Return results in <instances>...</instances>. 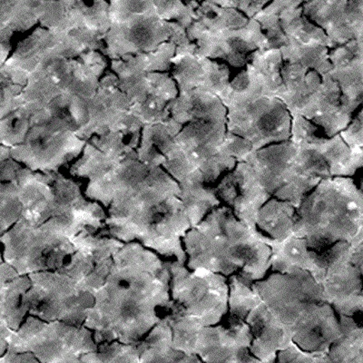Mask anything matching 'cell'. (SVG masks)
<instances>
[{
  "label": "cell",
  "mask_w": 363,
  "mask_h": 363,
  "mask_svg": "<svg viewBox=\"0 0 363 363\" xmlns=\"http://www.w3.org/2000/svg\"><path fill=\"white\" fill-rule=\"evenodd\" d=\"M89 50L76 35L53 33L38 26L13 48L2 67L24 86L29 79L56 61L77 57Z\"/></svg>",
  "instance_id": "8fae6325"
},
{
  "label": "cell",
  "mask_w": 363,
  "mask_h": 363,
  "mask_svg": "<svg viewBox=\"0 0 363 363\" xmlns=\"http://www.w3.org/2000/svg\"><path fill=\"white\" fill-rule=\"evenodd\" d=\"M171 299L204 326L216 325L228 313V281L221 274L189 270L178 261L167 262Z\"/></svg>",
  "instance_id": "9c48e42d"
},
{
  "label": "cell",
  "mask_w": 363,
  "mask_h": 363,
  "mask_svg": "<svg viewBox=\"0 0 363 363\" xmlns=\"http://www.w3.org/2000/svg\"><path fill=\"white\" fill-rule=\"evenodd\" d=\"M291 116L281 100L264 96L227 109V131L251 143L254 150L289 140Z\"/></svg>",
  "instance_id": "5bb4252c"
},
{
  "label": "cell",
  "mask_w": 363,
  "mask_h": 363,
  "mask_svg": "<svg viewBox=\"0 0 363 363\" xmlns=\"http://www.w3.org/2000/svg\"><path fill=\"white\" fill-rule=\"evenodd\" d=\"M307 1H308V0H306V2H307Z\"/></svg>",
  "instance_id": "be15d7a7"
},
{
  "label": "cell",
  "mask_w": 363,
  "mask_h": 363,
  "mask_svg": "<svg viewBox=\"0 0 363 363\" xmlns=\"http://www.w3.org/2000/svg\"><path fill=\"white\" fill-rule=\"evenodd\" d=\"M108 67V58L102 51H86L76 58L72 79L67 89V112L77 128L85 122L87 108Z\"/></svg>",
  "instance_id": "d4e9b609"
},
{
  "label": "cell",
  "mask_w": 363,
  "mask_h": 363,
  "mask_svg": "<svg viewBox=\"0 0 363 363\" xmlns=\"http://www.w3.org/2000/svg\"><path fill=\"white\" fill-rule=\"evenodd\" d=\"M6 352H30L38 362H81L96 351L93 333L86 326L28 315L17 330H11Z\"/></svg>",
  "instance_id": "8992f818"
},
{
  "label": "cell",
  "mask_w": 363,
  "mask_h": 363,
  "mask_svg": "<svg viewBox=\"0 0 363 363\" xmlns=\"http://www.w3.org/2000/svg\"><path fill=\"white\" fill-rule=\"evenodd\" d=\"M142 128L141 125L131 123L119 130L91 136L79 157L71 164L70 176L89 181L105 174L126 157L135 155Z\"/></svg>",
  "instance_id": "2e32d148"
},
{
  "label": "cell",
  "mask_w": 363,
  "mask_h": 363,
  "mask_svg": "<svg viewBox=\"0 0 363 363\" xmlns=\"http://www.w3.org/2000/svg\"><path fill=\"white\" fill-rule=\"evenodd\" d=\"M87 228L95 229L66 216L38 225L21 217L0 236L3 260L21 275L57 270L69 261L77 250L74 238Z\"/></svg>",
  "instance_id": "5b68a950"
},
{
  "label": "cell",
  "mask_w": 363,
  "mask_h": 363,
  "mask_svg": "<svg viewBox=\"0 0 363 363\" xmlns=\"http://www.w3.org/2000/svg\"><path fill=\"white\" fill-rule=\"evenodd\" d=\"M231 1H233V0H231Z\"/></svg>",
  "instance_id": "e7e4bbea"
},
{
  "label": "cell",
  "mask_w": 363,
  "mask_h": 363,
  "mask_svg": "<svg viewBox=\"0 0 363 363\" xmlns=\"http://www.w3.org/2000/svg\"><path fill=\"white\" fill-rule=\"evenodd\" d=\"M76 252L62 267L28 274V315L82 326L96 291L111 269L113 255L125 242L103 230L87 228L74 238Z\"/></svg>",
  "instance_id": "3957f363"
},
{
  "label": "cell",
  "mask_w": 363,
  "mask_h": 363,
  "mask_svg": "<svg viewBox=\"0 0 363 363\" xmlns=\"http://www.w3.org/2000/svg\"><path fill=\"white\" fill-rule=\"evenodd\" d=\"M296 155V145L290 140L275 143L252 152L246 159L262 186L274 196L289 179Z\"/></svg>",
  "instance_id": "f546056e"
},
{
  "label": "cell",
  "mask_w": 363,
  "mask_h": 363,
  "mask_svg": "<svg viewBox=\"0 0 363 363\" xmlns=\"http://www.w3.org/2000/svg\"><path fill=\"white\" fill-rule=\"evenodd\" d=\"M340 315V335L330 346L332 362L363 363V329L352 316Z\"/></svg>",
  "instance_id": "b9f144b4"
},
{
  "label": "cell",
  "mask_w": 363,
  "mask_h": 363,
  "mask_svg": "<svg viewBox=\"0 0 363 363\" xmlns=\"http://www.w3.org/2000/svg\"><path fill=\"white\" fill-rule=\"evenodd\" d=\"M13 45L8 42L0 40V67L5 64L6 60L11 56Z\"/></svg>",
  "instance_id": "94428289"
},
{
  "label": "cell",
  "mask_w": 363,
  "mask_h": 363,
  "mask_svg": "<svg viewBox=\"0 0 363 363\" xmlns=\"http://www.w3.org/2000/svg\"><path fill=\"white\" fill-rule=\"evenodd\" d=\"M179 199L191 223V228L202 222L213 209L220 206L215 188L206 186V184H190L180 186Z\"/></svg>",
  "instance_id": "f6af8a7d"
},
{
  "label": "cell",
  "mask_w": 363,
  "mask_h": 363,
  "mask_svg": "<svg viewBox=\"0 0 363 363\" xmlns=\"http://www.w3.org/2000/svg\"><path fill=\"white\" fill-rule=\"evenodd\" d=\"M56 216L82 220L96 230L106 228V211L101 204L87 199L76 178L61 172L48 173L47 186L40 199L23 217L38 225Z\"/></svg>",
  "instance_id": "4fadbf2b"
},
{
  "label": "cell",
  "mask_w": 363,
  "mask_h": 363,
  "mask_svg": "<svg viewBox=\"0 0 363 363\" xmlns=\"http://www.w3.org/2000/svg\"><path fill=\"white\" fill-rule=\"evenodd\" d=\"M44 0H0V40L12 44L16 35L40 26Z\"/></svg>",
  "instance_id": "836d02e7"
},
{
  "label": "cell",
  "mask_w": 363,
  "mask_h": 363,
  "mask_svg": "<svg viewBox=\"0 0 363 363\" xmlns=\"http://www.w3.org/2000/svg\"><path fill=\"white\" fill-rule=\"evenodd\" d=\"M252 287L257 291L265 306L294 336L312 322L327 303L322 285L308 271L294 274L277 272L267 279L255 281Z\"/></svg>",
  "instance_id": "52a82bcc"
},
{
  "label": "cell",
  "mask_w": 363,
  "mask_h": 363,
  "mask_svg": "<svg viewBox=\"0 0 363 363\" xmlns=\"http://www.w3.org/2000/svg\"><path fill=\"white\" fill-rule=\"evenodd\" d=\"M203 79L201 89L222 99L230 84V69L226 64L203 57Z\"/></svg>",
  "instance_id": "816d5d0a"
},
{
  "label": "cell",
  "mask_w": 363,
  "mask_h": 363,
  "mask_svg": "<svg viewBox=\"0 0 363 363\" xmlns=\"http://www.w3.org/2000/svg\"><path fill=\"white\" fill-rule=\"evenodd\" d=\"M330 48L320 44H301L289 40L280 48L284 62L297 63L320 77L332 70L329 60Z\"/></svg>",
  "instance_id": "ee69618b"
},
{
  "label": "cell",
  "mask_w": 363,
  "mask_h": 363,
  "mask_svg": "<svg viewBox=\"0 0 363 363\" xmlns=\"http://www.w3.org/2000/svg\"><path fill=\"white\" fill-rule=\"evenodd\" d=\"M170 280L167 262L160 255L140 242H125L113 255L83 325L96 345L112 340L136 345L169 311Z\"/></svg>",
  "instance_id": "7a4b0ae2"
},
{
  "label": "cell",
  "mask_w": 363,
  "mask_h": 363,
  "mask_svg": "<svg viewBox=\"0 0 363 363\" xmlns=\"http://www.w3.org/2000/svg\"><path fill=\"white\" fill-rule=\"evenodd\" d=\"M138 346L139 362H202L199 356L187 355L173 347V333L164 315L149 330Z\"/></svg>",
  "instance_id": "e575fe53"
},
{
  "label": "cell",
  "mask_w": 363,
  "mask_h": 363,
  "mask_svg": "<svg viewBox=\"0 0 363 363\" xmlns=\"http://www.w3.org/2000/svg\"><path fill=\"white\" fill-rule=\"evenodd\" d=\"M328 74L339 86L343 108L352 113L358 111L363 100V61L332 67Z\"/></svg>",
  "instance_id": "7bdbcfd3"
},
{
  "label": "cell",
  "mask_w": 363,
  "mask_h": 363,
  "mask_svg": "<svg viewBox=\"0 0 363 363\" xmlns=\"http://www.w3.org/2000/svg\"><path fill=\"white\" fill-rule=\"evenodd\" d=\"M353 247L337 242L320 252L314 280L322 285L324 297L335 312L353 316L363 310L362 270L352 262Z\"/></svg>",
  "instance_id": "7c38bea8"
},
{
  "label": "cell",
  "mask_w": 363,
  "mask_h": 363,
  "mask_svg": "<svg viewBox=\"0 0 363 363\" xmlns=\"http://www.w3.org/2000/svg\"><path fill=\"white\" fill-rule=\"evenodd\" d=\"M252 335L250 352L260 362H277V353L293 342V335L261 301L245 318Z\"/></svg>",
  "instance_id": "4316f807"
},
{
  "label": "cell",
  "mask_w": 363,
  "mask_h": 363,
  "mask_svg": "<svg viewBox=\"0 0 363 363\" xmlns=\"http://www.w3.org/2000/svg\"><path fill=\"white\" fill-rule=\"evenodd\" d=\"M221 150L238 163L245 162L249 155L255 152L251 143L242 136L226 130L221 145Z\"/></svg>",
  "instance_id": "6f0895ef"
},
{
  "label": "cell",
  "mask_w": 363,
  "mask_h": 363,
  "mask_svg": "<svg viewBox=\"0 0 363 363\" xmlns=\"http://www.w3.org/2000/svg\"><path fill=\"white\" fill-rule=\"evenodd\" d=\"M323 135L325 134L323 129L309 119L300 115L291 116L289 140L294 145L311 143L318 136Z\"/></svg>",
  "instance_id": "11a10c76"
},
{
  "label": "cell",
  "mask_w": 363,
  "mask_h": 363,
  "mask_svg": "<svg viewBox=\"0 0 363 363\" xmlns=\"http://www.w3.org/2000/svg\"><path fill=\"white\" fill-rule=\"evenodd\" d=\"M303 11L325 32L333 48L363 38V0H308Z\"/></svg>",
  "instance_id": "44dd1931"
},
{
  "label": "cell",
  "mask_w": 363,
  "mask_h": 363,
  "mask_svg": "<svg viewBox=\"0 0 363 363\" xmlns=\"http://www.w3.org/2000/svg\"><path fill=\"white\" fill-rule=\"evenodd\" d=\"M225 122H193L184 125L174 141L202 173L204 183H215L238 162L221 150Z\"/></svg>",
  "instance_id": "9a60e30c"
},
{
  "label": "cell",
  "mask_w": 363,
  "mask_h": 363,
  "mask_svg": "<svg viewBox=\"0 0 363 363\" xmlns=\"http://www.w3.org/2000/svg\"><path fill=\"white\" fill-rule=\"evenodd\" d=\"M252 340L245 320L230 318L228 327H203L196 355L204 362H260L250 352Z\"/></svg>",
  "instance_id": "7402d4cb"
},
{
  "label": "cell",
  "mask_w": 363,
  "mask_h": 363,
  "mask_svg": "<svg viewBox=\"0 0 363 363\" xmlns=\"http://www.w3.org/2000/svg\"><path fill=\"white\" fill-rule=\"evenodd\" d=\"M228 281V312L230 318L245 320L246 316L254 308L260 303V295L238 274H233L227 279Z\"/></svg>",
  "instance_id": "7dc6e473"
},
{
  "label": "cell",
  "mask_w": 363,
  "mask_h": 363,
  "mask_svg": "<svg viewBox=\"0 0 363 363\" xmlns=\"http://www.w3.org/2000/svg\"><path fill=\"white\" fill-rule=\"evenodd\" d=\"M339 135L350 148L363 147V111L362 106L359 108L357 115L353 116L350 124L340 131Z\"/></svg>",
  "instance_id": "680465c9"
},
{
  "label": "cell",
  "mask_w": 363,
  "mask_h": 363,
  "mask_svg": "<svg viewBox=\"0 0 363 363\" xmlns=\"http://www.w3.org/2000/svg\"><path fill=\"white\" fill-rule=\"evenodd\" d=\"M84 194L106 211V230L123 242H138L186 264L184 236L191 228L179 184L162 167L126 157L87 181Z\"/></svg>",
  "instance_id": "6da1fadb"
},
{
  "label": "cell",
  "mask_w": 363,
  "mask_h": 363,
  "mask_svg": "<svg viewBox=\"0 0 363 363\" xmlns=\"http://www.w3.org/2000/svg\"><path fill=\"white\" fill-rule=\"evenodd\" d=\"M249 19L244 13L235 8H223L203 0L196 9V17L192 24L186 28L189 40L200 32L220 33V32L235 30L245 27Z\"/></svg>",
  "instance_id": "8d00e7d4"
},
{
  "label": "cell",
  "mask_w": 363,
  "mask_h": 363,
  "mask_svg": "<svg viewBox=\"0 0 363 363\" xmlns=\"http://www.w3.org/2000/svg\"><path fill=\"white\" fill-rule=\"evenodd\" d=\"M0 362H38L30 352H6Z\"/></svg>",
  "instance_id": "91938a15"
},
{
  "label": "cell",
  "mask_w": 363,
  "mask_h": 363,
  "mask_svg": "<svg viewBox=\"0 0 363 363\" xmlns=\"http://www.w3.org/2000/svg\"><path fill=\"white\" fill-rule=\"evenodd\" d=\"M30 286L28 275L17 274L0 287V317L12 330H17L28 315L27 293Z\"/></svg>",
  "instance_id": "74e56055"
},
{
  "label": "cell",
  "mask_w": 363,
  "mask_h": 363,
  "mask_svg": "<svg viewBox=\"0 0 363 363\" xmlns=\"http://www.w3.org/2000/svg\"><path fill=\"white\" fill-rule=\"evenodd\" d=\"M269 95L264 79L251 64L245 65L244 69L233 80L221 100L227 109L255 101Z\"/></svg>",
  "instance_id": "60d3db41"
},
{
  "label": "cell",
  "mask_w": 363,
  "mask_h": 363,
  "mask_svg": "<svg viewBox=\"0 0 363 363\" xmlns=\"http://www.w3.org/2000/svg\"><path fill=\"white\" fill-rule=\"evenodd\" d=\"M260 25L262 33L267 38V42L262 50L281 48L286 45L288 38L281 27L279 13L265 6L260 12L254 17Z\"/></svg>",
  "instance_id": "f907efd6"
},
{
  "label": "cell",
  "mask_w": 363,
  "mask_h": 363,
  "mask_svg": "<svg viewBox=\"0 0 363 363\" xmlns=\"http://www.w3.org/2000/svg\"><path fill=\"white\" fill-rule=\"evenodd\" d=\"M77 129L67 113L35 123L24 142L11 148L12 157L34 172H60L79 157L86 144Z\"/></svg>",
  "instance_id": "ba28073f"
},
{
  "label": "cell",
  "mask_w": 363,
  "mask_h": 363,
  "mask_svg": "<svg viewBox=\"0 0 363 363\" xmlns=\"http://www.w3.org/2000/svg\"><path fill=\"white\" fill-rule=\"evenodd\" d=\"M191 41L196 45L194 54L197 56L221 60L240 68L249 62L252 52L264 48L267 38L259 23L252 18L244 28L220 33L200 32Z\"/></svg>",
  "instance_id": "d6986e66"
},
{
  "label": "cell",
  "mask_w": 363,
  "mask_h": 363,
  "mask_svg": "<svg viewBox=\"0 0 363 363\" xmlns=\"http://www.w3.org/2000/svg\"><path fill=\"white\" fill-rule=\"evenodd\" d=\"M130 106V100L120 89L118 77L111 70L106 71L77 135L86 141L92 135L125 128L134 122L129 115Z\"/></svg>",
  "instance_id": "ac0fdd59"
},
{
  "label": "cell",
  "mask_w": 363,
  "mask_h": 363,
  "mask_svg": "<svg viewBox=\"0 0 363 363\" xmlns=\"http://www.w3.org/2000/svg\"><path fill=\"white\" fill-rule=\"evenodd\" d=\"M295 145L296 155L289 179L274 196L289 202L297 209L320 181L332 177L325 162L315 148L308 143Z\"/></svg>",
  "instance_id": "484cf974"
},
{
  "label": "cell",
  "mask_w": 363,
  "mask_h": 363,
  "mask_svg": "<svg viewBox=\"0 0 363 363\" xmlns=\"http://www.w3.org/2000/svg\"><path fill=\"white\" fill-rule=\"evenodd\" d=\"M183 125L170 118L163 122L143 126L136 157L142 163L162 167L168 154L176 147V138Z\"/></svg>",
  "instance_id": "d6a6232c"
},
{
  "label": "cell",
  "mask_w": 363,
  "mask_h": 363,
  "mask_svg": "<svg viewBox=\"0 0 363 363\" xmlns=\"http://www.w3.org/2000/svg\"><path fill=\"white\" fill-rule=\"evenodd\" d=\"M267 242L272 249V270L284 274H294L304 270L312 277L319 270L320 252L311 249L306 238L293 235L283 241H274L268 236Z\"/></svg>",
  "instance_id": "1f68e13d"
},
{
  "label": "cell",
  "mask_w": 363,
  "mask_h": 363,
  "mask_svg": "<svg viewBox=\"0 0 363 363\" xmlns=\"http://www.w3.org/2000/svg\"><path fill=\"white\" fill-rule=\"evenodd\" d=\"M308 144L315 148L323 157L332 177H352L362 167V148H350L339 134L330 138L320 135Z\"/></svg>",
  "instance_id": "d590c367"
},
{
  "label": "cell",
  "mask_w": 363,
  "mask_h": 363,
  "mask_svg": "<svg viewBox=\"0 0 363 363\" xmlns=\"http://www.w3.org/2000/svg\"><path fill=\"white\" fill-rule=\"evenodd\" d=\"M227 207H216L182 239L189 270H204L230 277L241 270L242 262L225 227Z\"/></svg>",
  "instance_id": "30bf717a"
},
{
  "label": "cell",
  "mask_w": 363,
  "mask_h": 363,
  "mask_svg": "<svg viewBox=\"0 0 363 363\" xmlns=\"http://www.w3.org/2000/svg\"><path fill=\"white\" fill-rule=\"evenodd\" d=\"M215 189L216 196L228 204L236 218L249 227L256 226L259 210L272 197L246 162L236 164Z\"/></svg>",
  "instance_id": "ffe728a7"
},
{
  "label": "cell",
  "mask_w": 363,
  "mask_h": 363,
  "mask_svg": "<svg viewBox=\"0 0 363 363\" xmlns=\"http://www.w3.org/2000/svg\"><path fill=\"white\" fill-rule=\"evenodd\" d=\"M23 87L12 79L4 68L0 67V121L21 106L19 96Z\"/></svg>",
  "instance_id": "f5cc1de1"
},
{
  "label": "cell",
  "mask_w": 363,
  "mask_h": 363,
  "mask_svg": "<svg viewBox=\"0 0 363 363\" xmlns=\"http://www.w3.org/2000/svg\"><path fill=\"white\" fill-rule=\"evenodd\" d=\"M176 45L164 42L155 51L132 55L111 60L110 70L118 77L120 89L132 101L147 85L148 74L170 72Z\"/></svg>",
  "instance_id": "cb8c5ba5"
},
{
  "label": "cell",
  "mask_w": 363,
  "mask_h": 363,
  "mask_svg": "<svg viewBox=\"0 0 363 363\" xmlns=\"http://www.w3.org/2000/svg\"><path fill=\"white\" fill-rule=\"evenodd\" d=\"M328 56L332 67H343L363 61V38H354L330 48Z\"/></svg>",
  "instance_id": "db71d44e"
},
{
  "label": "cell",
  "mask_w": 363,
  "mask_h": 363,
  "mask_svg": "<svg viewBox=\"0 0 363 363\" xmlns=\"http://www.w3.org/2000/svg\"><path fill=\"white\" fill-rule=\"evenodd\" d=\"M81 362H139L138 346L118 340L97 345L96 351L86 353Z\"/></svg>",
  "instance_id": "681fc988"
},
{
  "label": "cell",
  "mask_w": 363,
  "mask_h": 363,
  "mask_svg": "<svg viewBox=\"0 0 363 363\" xmlns=\"http://www.w3.org/2000/svg\"><path fill=\"white\" fill-rule=\"evenodd\" d=\"M225 227L235 244L242 268L238 274L249 284L262 280L271 268L272 249L268 236L258 231L257 226L249 227L239 221L231 208H227Z\"/></svg>",
  "instance_id": "603a6c76"
},
{
  "label": "cell",
  "mask_w": 363,
  "mask_h": 363,
  "mask_svg": "<svg viewBox=\"0 0 363 363\" xmlns=\"http://www.w3.org/2000/svg\"><path fill=\"white\" fill-rule=\"evenodd\" d=\"M277 361L281 363L332 362L327 353L304 351L294 342L284 351L278 352Z\"/></svg>",
  "instance_id": "9f6ffc18"
},
{
  "label": "cell",
  "mask_w": 363,
  "mask_h": 363,
  "mask_svg": "<svg viewBox=\"0 0 363 363\" xmlns=\"http://www.w3.org/2000/svg\"><path fill=\"white\" fill-rule=\"evenodd\" d=\"M178 93L170 72L148 74L147 86L141 96L131 104L129 113L142 126L163 122L170 118L169 105Z\"/></svg>",
  "instance_id": "f1b7e54d"
},
{
  "label": "cell",
  "mask_w": 363,
  "mask_h": 363,
  "mask_svg": "<svg viewBox=\"0 0 363 363\" xmlns=\"http://www.w3.org/2000/svg\"><path fill=\"white\" fill-rule=\"evenodd\" d=\"M174 22L158 17H139L111 24L103 40V53L113 60L155 51L170 41Z\"/></svg>",
  "instance_id": "e0dca14e"
},
{
  "label": "cell",
  "mask_w": 363,
  "mask_h": 363,
  "mask_svg": "<svg viewBox=\"0 0 363 363\" xmlns=\"http://www.w3.org/2000/svg\"><path fill=\"white\" fill-rule=\"evenodd\" d=\"M281 27L288 40L301 44H320L333 48L325 32L303 14V5L289 6L279 14Z\"/></svg>",
  "instance_id": "ab89813d"
},
{
  "label": "cell",
  "mask_w": 363,
  "mask_h": 363,
  "mask_svg": "<svg viewBox=\"0 0 363 363\" xmlns=\"http://www.w3.org/2000/svg\"><path fill=\"white\" fill-rule=\"evenodd\" d=\"M296 208L286 201L271 199L259 210L256 226L274 241H283L294 235Z\"/></svg>",
  "instance_id": "f35d334b"
},
{
  "label": "cell",
  "mask_w": 363,
  "mask_h": 363,
  "mask_svg": "<svg viewBox=\"0 0 363 363\" xmlns=\"http://www.w3.org/2000/svg\"><path fill=\"white\" fill-rule=\"evenodd\" d=\"M171 76L179 93L197 89L203 79V57L196 54H174L171 60Z\"/></svg>",
  "instance_id": "c3c4849f"
},
{
  "label": "cell",
  "mask_w": 363,
  "mask_h": 363,
  "mask_svg": "<svg viewBox=\"0 0 363 363\" xmlns=\"http://www.w3.org/2000/svg\"><path fill=\"white\" fill-rule=\"evenodd\" d=\"M294 235L322 252L337 242L363 244V196L351 177L325 178L296 209Z\"/></svg>",
  "instance_id": "277c9868"
},
{
  "label": "cell",
  "mask_w": 363,
  "mask_h": 363,
  "mask_svg": "<svg viewBox=\"0 0 363 363\" xmlns=\"http://www.w3.org/2000/svg\"><path fill=\"white\" fill-rule=\"evenodd\" d=\"M193 1H196V2L200 3V2H202L203 0H193Z\"/></svg>",
  "instance_id": "6125c7cd"
},
{
  "label": "cell",
  "mask_w": 363,
  "mask_h": 363,
  "mask_svg": "<svg viewBox=\"0 0 363 363\" xmlns=\"http://www.w3.org/2000/svg\"><path fill=\"white\" fill-rule=\"evenodd\" d=\"M260 73L269 95L278 97L285 91L281 70L284 60L280 48L257 50L250 56L249 62Z\"/></svg>",
  "instance_id": "bcb514c9"
},
{
  "label": "cell",
  "mask_w": 363,
  "mask_h": 363,
  "mask_svg": "<svg viewBox=\"0 0 363 363\" xmlns=\"http://www.w3.org/2000/svg\"><path fill=\"white\" fill-rule=\"evenodd\" d=\"M300 116L322 128L328 138L339 134L354 116L343 108L339 86L328 74L322 77Z\"/></svg>",
  "instance_id": "83f0119b"
},
{
  "label": "cell",
  "mask_w": 363,
  "mask_h": 363,
  "mask_svg": "<svg viewBox=\"0 0 363 363\" xmlns=\"http://www.w3.org/2000/svg\"><path fill=\"white\" fill-rule=\"evenodd\" d=\"M170 116L182 125L193 122H225L227 108L215 94L197 87L178 93L169 105Z\"/></svg>",
  "instance_id": "4dcf8cb0"
}]
</instances>
